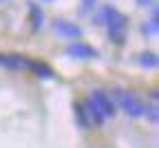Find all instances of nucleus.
Wrapping results in <instances>:
<instances>
[{
  "mask_svg": "<svg viewBox=\"0 0 159 148\" xmlns=\"http://www.w3.org/2000/svg\"><path fill=\"white\" fill-rule=\"evenodd\" d=\"M84 109H86V113H89V119H91V126H104V122H106V117L99 113V109L95 106V104L91 102V99H84Z\"/></svg>",
  "mask_w": 159,
  "mask_h": 148,
  "instance_id": "nucleus-10",
  "label": "nucleus"
},
{
  "mask_svg": "<svg viewBox=\"0 0 159 148\" xmlns=\"http://www.w3.org/2000/svg\"><path fill=\"white\" fill-rule=\"evenodd\" d=\"M0 67H2V53H0Z\"/></svg>",
  "mask_w": 159,
  "mask_h": 148,
  "instance_id": "nucleus-17",
  "label": "nucleus"
},
{
  "mask_svg": "<svg viewBox=\"0 0 159 148\" xmlns=\"http://www.w3.org/2000/svg\"><path fill=\"white\" fill-rule=\"evenodd\" d=\"M29 64V58L22 53H2V67L11 71H22Z\"/></svg>",
  "mask_w": 159,
  "mask_h": 148,
  "instance_id": "nucleus-6",
  "label": "nucleus"
},
{
  "mask_svg": "<svg viewBox=\"0 0 159 148\" xmlns=\"http://www.w3.org/2000/svg\"><path fill=\"white\" fill-rule=\"evenodd\" d=\"M111 97H113V102H115L117 111H124V113H126L128 117H133V119H137V117H144L146 104H144L142 99H139L137 95H133L130 91L115 86V89L111 91Z\"/></svg>",
  "mask_w": 159,
  "mask_h": 148,
  "instance_id": "nucleus-2",
  "label": "nucleus"
},
{
  "mask_svg": "<svg viewBox=\"0 0 159 148\" xmlns=\"http://www.w3.org/2000/svg\"><path fill=\"white\" fill-rule=\"evenodd\" d=\"M64 53L69 58H75V60H93V58L99 55V51L95 47L86 44V42H82V40H73L71 44L64 49Z\"/></svg>",
  "mask_w": 159,
  "mask_h": 148,
  "instance_id": "nucleus-5",
  "label": "nucleus"
},
{
  "mask_svg": "<svg viewBox=\"0 0 159 148\" xmlns=\"http://www.w3.org/2000/svg\"><path fill=\"white\" fill-rule=\"evenodd\" d=\"M137 62H139V67H144V69H157V67H159V58H157L155 51L139 53V55H137Z\"/></svg>",
  "mask_w": 159,
  "mask_h": 148,
  "instance_id": "nucleus-12",
  "label": "nucleus"
},
{
  "mask_svg": "<svg viewBox=\"0 0 159 148\" xmlns=\"http://www.w3.org/2000/svg\"><path fill=\"white\" fill-rule=\"evenodd\" d=\"M73 113H75V122H77L80 128L89 131V128H91V119H89V113H86V109H84V102H77L75 106H73Z\"/></svg>",
  "mask_w": 159,
  "mask_h": 148,
  "instance_id": "nucleus-11",
  "label": "nucleus"
},
{
  "mask_svg": "<svg viewBox=\"0 0 159 148\" xmlns=\"http://www.w3.org/2000/svg\"><path fill=\"white\" fill-rule=\"evenodd\" d=\"M89 99L95 104V106L99 109V113H102L106 119L111 117H115L117 115V106H115V102H113V97H111V93H106L104 89H93L91 91V95H89Z\"/></svg>",
  "mask_w": 159,
  "mask_h": 148,
  "instance_id": "nucleus-3",
  "label": "nucleus"
},
{
  "mask_svg": "<svg viewBox=\"0 0 159 148\" xmlns=\"http://www.w3.org/2000/svg\"><path fill=\"white\" fill-rule=\"evenodd\" d=\"M157 115H159V111H157V106H155V104H146V111H144V117L155 126L157 124Z\"/></svg>",
  "mask_w": 159,
  "mask_h": 148,
  "instance_id": "nucleus-13",
  "label": "nucleus"
},
{
  "mask_svg": "<svg viewBox=\"0 0 159 148\" xmlns=\"http://www.w3.org/2000/svg\"><path fill=\"white\" fill-rule=\"evenodd\" d=\"M135 2H137V7H155L157 0H135Z\"/></svg>",
  "mask_w": 159,
  "mask_h": 148,
  "instance_id": "nucleus-15",
  "label": "nucleus"
},
{
  "mask_svg": "<svg viewBox=\"0 0 159 148\" xmlns=\"http://www.w3.org/2000/svg\"><path fill=\"white\" fill-rule=\"evenodd\" d=\"M27 69H29L33 75L42 77V80H53V77H55V71L47 64V62H40V60H29Z\"/></svg>",
  "mask_w": 159,
  "mask_h": 148,
  "instance_id": "nucleus-9",
  "label": "nucleus"
},
{
  "mask_svg": "<svg viewBox=\"0 0 159 148\" xmlns=\"http://www.w3.org/2000/svg\"><path fill=\"white\" fill-rule=\"evenodd\" d=\"M97 7V0H82L80 2V13H93Z\"/></svg>",
  "mask_w": 159,
  "mask_h": 148,
  "instance_id": "nucleus-14",
  "label": "nucleus"
},
{
  "mask_svg": "<svg viewBox=\"0 0 159 148\" xmlns=\"http://www.w3.org/2000/svg\"><path fill=\"white\" fill-rule=\"evenodd\" d=\"M29 25H31V31H40L44 27V9L40 7L35 0H31L29 2Z\"/></svg>",
  "mask_w": 159,
  "mask_h": 148,
  "instance_id": "nucleus-7",
  "label": "nucleus"
},
{
  "mask_svg": "<svg viewBox=\"0 0 159 148\" xmlns=\"http://www.w3.org/2000/svg\"><path fill=\"white\" fill-rule=\"evenodd\" d=\"M53 31L60 35V38H64V40H80L84 35V31H82V27L80 25H75V22H71V20H66V18H55L53 20Z\"/></svg>",
  "mask_w": 159,
  "mask_h": 148,
  "instance_id": "nucleus-4",
  "label": "nucleus"
},
{
  "mask_svg": "<svg viewBox=\"0 0 159 148\" xmlns=\"http://www.w3.org/2000/svg\"><path fill=\"white\" fill-rule=\"evenodd\" d=\"M139 31H142V35H144V38H148V40L157 38V33H159V13H157V7H152V16H150L148 20H144V22H142Z\"/></svg>",
  "mask_w": 159,
  "mask_h": 148,
  "instance_id": "nucleus-8",
  "label": "nucleus"
},
{
  "mask_svg": "<svg viewBox=\"0 0 159 148\" xmlns=\"http://www.w3.org/2000/svg\"><path fill=\"white\" fill-rule=\"evenodd\" d=\"M93 25L95 27H106L108 31V40L113 44H124L126 42V31H128V18L113 5H104L99 7L97 13L93 16Z\"/></svg>",
  "mask_w": 159,
  "mask_h": 148,
  "instance_id": "nucleus-1",
  "label": "nucleus"
},
{
  "mask_svg": "<svg viewBox=\"0 0 159 148\" xmlns=\"http://www.w3.org/2000/svg\"><path fill=\"white\" fill-rule=\"evenodd\" d=\"M5 2H9V0H0V5H5Z\"/></svg>",
  "mask_w": 159,
  "mask_h": 148,
  "instance_id": "nucleus-18",
  "label": "nucleus"
},
{
  "mask_svg": "<svg viewBox=\"0 0 159 148\" xmlns=\"http://www.w3.org/2000/svg\"><path fill=\"white\" fill-rule=\"evenodd\" d=\"M40 2H53V0H40Z\"/></svg>",
  "mask_w": 159,
  "mask_h": 148,
  "instance_id": "nucleus-16",
  "label": "nucleus"
}]
</instances>
